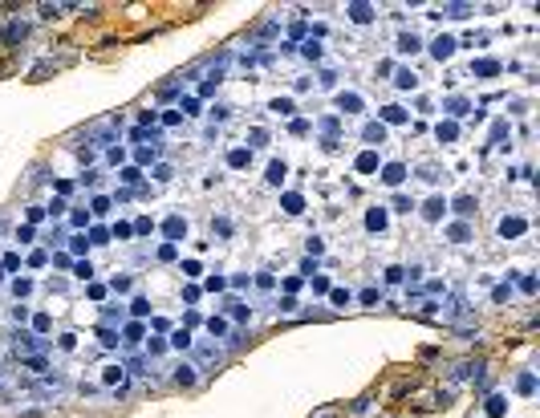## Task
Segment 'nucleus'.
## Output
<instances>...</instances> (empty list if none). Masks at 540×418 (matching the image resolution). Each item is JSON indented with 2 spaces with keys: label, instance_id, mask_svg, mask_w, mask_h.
<instances>
[{
  "label": "nucleus",
  "instance_id": "nucleus-1",
  "mask_svg": "<svg viewBox=\"0 0 540 418\" xmlns=\"http://www.w3.org/2000/svg\"><path fill=\"white\" fill-rule=\"evenodd\" d=\"M402 179H406V166H402V162H390V166L382 171V183H390V187H398Z\"/></svg>",
  "mask_w": 540,
  "mask_h": 418
},
{
  "label": "nucleus",
  "instance_id": "nucleus-2",
  "mask_svg": "<svg viewBox=\"0 0 540 418\" xmlns=\"http://www.w3.org/2000/svg\"><path fill=\"white\" fill-rule=\"evenodd\" d=\"M162 232H167V240H183V236H187V223H183L179 215H171V219L162 223Z\"/></svg>",
  "mask_w": 540,
  "mask_h": 418
},
{
  "label": "nucleus",
  "instance_id": "nucleus-3",
  "mask_svg": "<svg viewBox=\"0 0 540 418\" xmlns=\"http://www.w3.org/2000/svg\"><path fill=\"white\" fill-rule=\"evenodd\" d=\"M520 232H524V219H520V215L500 219V236H504V240H508V236H520Z\"/></svg>",
  "mask_w": 540,
  "mask_h": 418
},
{
  "label": "nucleus",
  "instance_id": "nucleus-4",
  "mask_svg": "<svg viewBox=\"0 0 540 418\" xmlns=\"http://www.w3.org/2000/svg\"><path fill=\"white\" fill-rule=\"evenodd\" d=\"M362 134H366V142H374V147H378V142H386V126H382V122H370Z\"/></svg>",
  "mask_w": 540,
  "mask_h": 418
},
{
  "label": "nucleus",
  "instance_id": "nucleus-5",
  "mask_svg": "<svg viewBox=\"0 0 540 418\" xmlns=\"http://www.w3.org/2000/svg\"><path fill=\"white\" fill-rule=\"evenodd\" d=\"M280 203H284V211H288V215H301V211H305V199H301L297 191H288V195H284Z\"/></svg>",
  "mask_w": 540,
  "mask_h": 418
},
{
  "label": "nucleus",
  "instance_id": "nucleus-6",
  "mask_svg": "<svg viewBox=\"0 0 540 418\" xmlns=\"http://www.w3.org/2000/svg\"><path fill=\"white\" fill-rule=\"evenodd\" d=\"M431 53L443 61V57H451V53H455V41H451V37H439V41L431 45Z\"/></svg>",
  "mask_w": 540,
  "mask_h": 418
},
{
  "label": "nucleus",
  "instance_id": "nucleus-7",
  "mask_svg": "<svg viewBox=\"0 0 540 418\" xmlns=\"http://www.w3.org/2000/svg\"><path fill=\"white\" fill-rule=\"evenodd\" d=\"M349 16H354L358 25H366V20H374V8H370V4H349Z\"/></svg>",
  "mask_w": 540,
  "mask_h": 418
},
{
  "label": "nucleus",
  "instance_id": "nucleus-8",
  "mask_svg": "<svg viewBox=\"0 0 540 418\" xmlns=\"http://www.w3.org/2000/svg\"><path fill=\"white\" fill-rule=\"evenodd\" d=\"M471 73H480V77H495V73H500V61H475Z\"/></svg>",
  "mask_w": 540,
  "mask_h": 418
},
{
  "label": "nucleus",
  "instance_id": "nucleus-9",
  "mask_svg": "<svg viewBox=\"0 0 540 418\" xmlns=\"http://www.w3.org/2000/svg\"><path fill=\"white\" fill-rule=\"evenodd\" d=\"M337 106H341L345 114H358V110H362V98H358V94H341V98H337Z\"/></svg>",
  "mask_w": 540,
  "mask_h": 418
},
{
  "label": "nucleus",
  "instance_id": "nucleus-10",
  "mask_svg": "<svg viewBox=\"0 0 540 418\" xmlns=\"http://www.w3.org/2000/svg\"><path fill=\"white\" fill-rule=\"evenodd\" d=\"M366 227H370V232H382V227H386V211L374 207L370 215H366Z\"/></svg>",
  "mask_w": 540,
  "mask_h": 418
},
{
  "label": "nucleus",
  "instance_id": "nucleus-11",
  "mask_svg": "<svg viewBox=\"0 0 540 418\" xmlns=\"http://www.w3.org/2000/svg\"><path fill=\"white\" fill-rule=\"evenodd\" d=\"M434 134H439V142H455L459 126H455V122H439V130H434Z\"/></svg>",
  "mask_w": 540,
  "mask_h": 418
},
{
  "label": "nucleus",
  "instance_id": "nucleus-12",
  "mask_svg": "<svg viewBox=\"0 0 540 418\" xmlns=\"http://www.w3.org/2000/svg\"><path fill=\"white\" fill-rule=\"evenodd\" d=\"M484 410H487V414H491V418H500V414H504V410H508V402H504L500 394H491V398H487V406H484Z\"/></svg>",
  "mask_w": 540,
  "mask_h": 418
},
{
  "label": "nucleus",
  "instance_id": "nucleus-13",
  "mask_svg": "<svg viewBox=\"0 0 540 418\" xmlns=\"http://www.w3.org/2000/svg\"><path fill=\"white\" fill-rule=\"evenodd\" d=\"M358 171H362V175H370V171H378V155H374V151H366V155L358 158Z\"/></svg>",
  "mask_w": 540,
  "mask_h": 418
},
{
  "label": "nucleus",
  "instance_id": "nucleus-14",
  "mask_svg": "<svg viewBox=\"0 0 540 418\" xmlns=\"http://www.w3.org/2000/svg\"><path fill=\"white\" fill-rule=\"evenodd\" d=\"M443 207H447V203H443V199L434 195V199H427V207H423V215H427V219H439V215H443Z\"/></svg>",
  "mask_w": 540,
  "mask_h": 418
},
{
  "label": "nucleus",
  "instance_id": "nucleus-15",
  "mask_svg": "<svg viewBox=\"0 0 540 418\" xmlns=\"http://www.w3.org/2000/svg\"><path fill=\"white\" fill-rule=\"evenodd\" d=\"M382 118H386V122H406V110H402V106H386Z\"/></svg>",
  "mask_w": 540,
  "mask_h": 418
},
{
  "label": "nucleus",
  "instance_id": "nucleus-16",
  "mask_svg": "<svg viewBox=\"0 0 540 418\" xmlns=\"http://www.w3.org/2000/svg\"><path fill=\"white\" fill-rule=\"evenodd\" d=\"M398 49H402V53H414V49H419V37H414V33H402V37H398Z\"/></svg>",
  "mask_w": 540,
  "mask_h": 418
},
{
  "label": "nucleus",
  "instance_id": "nucleus-17",
  "mask_svg": "<svg viewBox=\"0 0 540 418\" xmlns=\"http://www.w3.org/2000/svg\"><path fill=\"white\" fill-rule=\"evenodd\" d=\"M284 175H288V166H284V162L276 158V162H272V166H268V183H280Z\"/></svg>",
  "mask_w": 540,
  "mask_h": 418
},
{
  "label": "nucleus",
  "instance_id": "nucleus-18",
  "mask_svg": "<svg viewBox=\"0 0 540 418\" xmlns=\"http://www.w3.org/2000/svg\"><path fill=\"white\" fill-rule=\"evenodd\" d=\"M175 382H179V386H191V382H195V366H179Z\"/></svg>",
  "mask_w": 540,
  "mask_h": 418
},
{
  "label": "nucleus",
  "instance_id": "nucleus-19",
  "mask_svg": "<svg viewBox=\"0 0 540 418\" xmlns=\"http://www.w3.org/2000/svg\"><path fill=\"white\" fill-rule=\"evenodd\" d=\"M207 333H212V337H223V333H227V321H223V317H212V321H207Z\"/></svg>",
  "mask_w": 540,
  "mask_h": 418
},
{
  "label": "nucleus",
  "instance_id": "nucleus-20",
  "mask_svg": "<svg viewBox=\"0 0 540 418\" xmlns=\"http://www.w3.org/2000/svg\"><path fill=\"white\" fill-rule=\"evenodd\" d=\"M227 162L240 171V166H248V162H252V155H248V151H232V155H227Z\"/></svg>",
  "mask_w": 540,
  "mask_h": 418
},
{
  "label": "nucleus",
  "instance_id": "nucleus-21",
  "mask_svg": "<svg viewBox=\"0 0 540 418\" xmlns=\"http://www.w3.org/2000/svg\"><path fill=\"white\" fill-rule=\"evenodd\" d=\"M394 81H398L402 90H414V81H419V77H414L410 69H398V77H394Z\"/></svg>",
  "mask_w": 540,
  "mask_h": 418
},
{
  "label": "nucleus",
  "instance_id": "nucleus-22",
  "mask_svg": "<svg viewBox=\"0 0 540 418\" xmlns=\"http://www.w3.org/2000/svg\"><path fill=\"white\" fill-rule=\"evenodd\" d=\"M455 211H459V215H471V211H475V199H471V195H463V199H455Z\"/></svg>",
  "mask_w": 540,
  "mask_h": 418
},
{
  "label": "nucleus",
  "instance_id": "nucleus-23",
  "mask_svg": "<svg viewBox=\"0 0 540 418\" xmlns=\"http://www.w3.org/2000/svg\"><path fill=\"white\" fill-rule=\"evenodd\" d=\"M447 16H459V20H463V16H471V4H451Z\"/></svg>",
  "mask_w": 540,
  "mask_h": 418
},
{
  "label": "nucleus",
  "instance_id": "nucleus-24",
  "mask_svg": "<svg viewBox=\"0 0 540 418\" xmlns=\"http://www.w3.org/2000/svg\"><path fill=\"white\" fill-rule=\"evenodd\" d=\"M171 345H175V349H187V345H191V337H187V329H179V333L171 337Z\"/></svg>",
  "mask_w": 540,
  "mask_h": 418
},
{
  "label": "nucleus",
  "instance_id": "nucleus-25",
  "mask_svg": "<svg viewBox=\"0 0 540 418\" xmlns=\"http://www.w3.org/2000/svg\"><path fill=\"white\" fill-rule=\"evenodd\" d=\"M516 386H520V394H532V386H536V378H532V373H520V382H516Z\"/></svg>",
  "mask_w": 540,
  "mask_h": 418
},
{
  "label": "nucleus",
  "instance_id": "nucleus-26",
  "mask_svg": "<svg viewBox=\"0 0 540 418\" xmlns=\"http://www.w3.org/2000/svg\"><path fill=\"white\" fill-rule=\"evenodd\" d=\"M12 292H16V297H29L33 284H29V280H12Z\"/></svg>",
  "mask_w": 540,
  "mask_h": 418
},
{
  "label": "nucleus",
  "instance_id": "nucleus-27",
  "mask_svg": "<svg viewBox=\"0 0 540 418\" xmlns=\"http://www.w3.org/2000/svg\"><path fill=\"white\" fill-rule=\"evenodd\" d=\"M25 366L33 369V373H49V369H45V362H41V358H25Z\"/></svg>",
  "mask_w": 540,
  "mask_h": 418
},
{
  "label": "nucleus",
  "instance_id": "nucleus-28",
  "mask_svg": "<svg viewBox=\"0 0 540 418\" xmlns=\"http://www.w3.org/2000/svg\"><path fill=\"white\" fill-rule=\"evenodd\" d=\"M447 110H451V114H467V102H463V98H451Z\"/></svg>",
  "mask_w": 540,
  "mask_h": 418
},
{
  "label": "nucleus",
  "instance_id": "nucleus-29",
  "mask_svg": "<svg viewBox=\"0 0 540 418\" xmlns=\"http://www.w3.org/2000/svg\"><path fill=\"white\" fill-rule=\"evenodd\" d=\"M272 110H276V114H293V102H288V98H276Z\"/></svg>",
  "mask_w": 540,
  "mask_h": 418
},
{
  "label": "nucleus",
  "instance_id": "nucleus-30",
  "mask_svg": "<svg viewBox=\"0 0 540 418\" xmlns=\"http://www.w3.org/2000/svg\"><path fill=\"white\" fill-rule=\"evenodd\" d=\"M451 240H455V244H463V240H467V227H463V223H455V227H451Z\"/></svg>",
  "mask_w": 540,
  "mask_h": 418
},
{
  "label": "nucleus",
  "instance_id": "nucleus-31",
  "mask_svg": "<svg viewBox=\"0 0 540 418\" xmlns=\"http://www.w3.org/2000/svg\"><path fill=\"white\" fill-rule=\"evenodd\" d=\"M329 297H333V305H349V292H345V288H333Z\"/></svg>",
  "mask_w": 540,
  "mask_h": 418
},
{
  "label": "nucleus",
  "instance_id": "nucleus-32",
  "mask_svg": "<svg viewBox=\"0 0 540 418\" xmlns=\"http://www.w3.org/2000/svg\"><path fill=\"white\" fill-rule=\"evenodd\" d=\"M90 240H94V244H106L110 232H106V227H94V232H90Z\"/></svg>",
  "mask_w": 540,
  "mask_h": 418
},
{
  "label": "nucleus",
  "instance_id": "nucleus-33",
  "mask_svg": "<svg viewBox=\"0 0 540 418\" xmlns=\"http://www.w3.org/2000/svg\"><path fill=\"white\" fill-rule=\"evenodd\" d=\"M73 272H77L81 280H90V276H94V268H90V260H81V264H77V268H73Z\"/></svg>",
  "mask_w": 540,
  "mask_h": 418
},
{
  "label": "nucleus",
  "instance_id": "nucleus-34",
  "mask_svg": "<svg viewBox=\"0 0 540 418\" xmlns=\"http://www.w3.org/2000/svg\"><path fill=\"white\" fill-rule=\"evenodd\" d=\"M313 292H329V280H325V276H317V272H313Z\"/></svg>",
  "mask_w": 540,
  "mask_h": 418
},
{
  "label": "nucleus",
  "instance_id": "nucleus-35",
  "mask_svg": "<svg viewBox=\"0 0 540 418\" xmlns=\"http://www.w3.org/2000/svg\"><path fill=\"white\" fill-rule=\"evenodd\" d=\"M142 337V325H126V341H138Z\"/></svg>",
  "mask_w": 540,
  "mask_h": 418
},
{
  "label": "nucleus",
  "instance_id": "nucleus-36",
  "mask_svg": "<svg viewBox=\"0 0 540 418\" xmlns=\"http://www.w3.org/2000/svg\"><path fill=\"white\" fill-rule=\"evenodd\" d=\"M305 57H313V61H317V57H321V45H317V41H309V45H305Z\"/></svg>",
  "mask_w": 540,
  "mask_h": 418
},
{
  "label": "nucleus",
  "instance_id": "nucleus-37",
  "mask_svg": "<svg viewBox=\"0 0 540 418\" xmlns=\"http://www.w3.org/2000/svg\"><path fill=\"white\" fill-rule=\"evenodd\" d=\"M102 345H118V333L114 329H102Z\"/></svg>",
  "mask_w": 540,
  "mask_h": 418
},
{
  "label": "nucleus",
  "instance_id": "nucleus-38",
  "mask_svg": "<svg viewBox=\"0 0 540 418\" xmlns=\"http://www.w3.org/2000/svg\"><path fill=\"white\" fill-rule=\"evenodd\" d=\"M94 211H98V215H102V211H110V199H106V195H98V199H94Z\"/></svg>",
  "mask_w": 540,
  "mask_h": 418
}]
</instances>
